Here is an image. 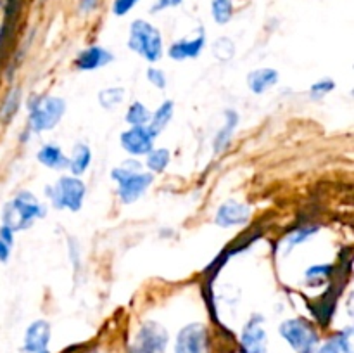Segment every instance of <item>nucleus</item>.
Returning <instances> with one entry per match:
<instances>
[{
	"label": "nucleus",
	"instance_id": "nucleus-25",
	"mask_svg": "<svg viewBox=\"0 0 354 353\" xmlns=\"http://www.w3.org/2000/svg\"><path fill=\"white\" fill-rule=\"evenodd\" d=\"M169 163V152L166 149H158V151L149 152L147 166L154 172H165V168Z\"/></svg>",
	"mask_w": 354,
	"mask_h": 353
},
{
	"label": "nucleus",
	"instance_id": "nucleus-7",
	"mask_svg": "<svg viewBox=\"0 0 354 353\" xmlns=\"http://www.w3.org/2000/svg\"><path fill=\"white\" fill-rule=\"evenodd\" d=\"M113 179L120 183V197L124 203H133L152 183L151 173H138L128 168L113 170Z\"/></svg>",
	"mask_w": 354,
	"mask_h": 353
},
{
	"label": "nucleus",
	"instance_id": "nucleus-18",
	"mask_svg": "<svg viewBox=\"0 0 354 353\" xmlns=\"http://www.w3.org/2000/svg\"><path fill=\"white\" fill-rule=\"evenodd\" d=\"M171 114H173V102L171 100H166L165 104H161L159 106V109L156 111L154 116H151V125H149V134L152 135V137H158L159 132L165 130V127L168 125V121L171 120Z\"/></svg>",
	"mask_w": 354,
	"mask_h": 353
},
{
	"label": "nucleus",
	"instance_id": "nucleus-8",
	"mask_svg": "<svg viewBox=\"0 0 354 353\" xmlns=\"http://www.w3.org/2000/svg\"><path fill=\"white\" fill-rule=\"evenodd\" d=\"M176 353H207V329L203 324H190L176 338Z\"/></svg>",
	"mask_w": 354,
	"mask_h": 353
},
{
	"label": "nucleus",
	"instance_id": "nucleus-33",
	"mask_svg": "<svg viewBox=\"0 0 354 353\" xmlns=\"http://www.w3.org/2000/svg\"><path fill=\"white\" fill-rule=\"evenodd\" d=\"M12 232L14 230H10L9 227H6V225H3L2 228H0V239H2L3 242H6V244H12Z\"/></svg>",
	"mask_w": 354,
	"mask_h": 353
},
{
	"label": "nucleus",
	"instance_id": "nucleus-4",
	"mask_svg": "<svg viewBox=\"0 0 354 353\" xmlns=\"http://www.w3.org/2000/svg\"><path fill=\"white\" fill-rule=\"evenodd\" d=\"M280 334L297 353H313L318 345V334L303 318H290L280 325Z\"/></svg>",
	"mask_w": 354,
	"mask_h": 353
},
{
	"label": "nucleus",
	"instance_id": "nucleus-9",
	"mask_svg": "<svg viewBox=\"0 0 354 353\" xmlns=\"http://www.w3.org/2000/svg\"><path fill=\"white\" fill-rule=\"evenodd\" d=\"M50 341V325L45 320H37L28 327L24 338V352L28 353H48Z\"/></svg>",
	"mask_w": 354,
	"mask_h": 353
},
{
	"label": "nucleus",
	"instance_id": "nucleus-3",
	"mask_svg": "<svg viewBox=\"0 0 354 353\" xmlns=\"http://www.w3.org/2000/svg\"><path fill=\"white\" fill-rule=\"evenodd\" d=\"M66 111L64 100L59 97H44L30 104V127L31 130L41 132L54 128Z\"/></svg>",
	"mask_w": 354,
	"mask_h": 353
},
{
	"label": "nucleus",
	"instance_id": "nucleus-21",
	"mask_svg": "<svg viewBox=\"0 0 354 353\" xmlns=\"http://www.w3.org/2000/svg\"><path fill=\"white\" fill-rule=\"evenodd\" d=\"M127 121L131 127H144L151 121V113L142 102H133L127 113Z\"/></svg>",
	"mask_w": 354,
	"mask_h": 353
},
{
	"label": "nucleus",
	"instance_id": "nucleus-19",
	"mask_svg": "<svg viewBox=\"0 0 354 353\" xmlns=\"http://www.w3.org/2000/svg\"><path fill=\"white\" fill-rule=\"evenodd\" d=\"M225 116H227V123H225V127L218 132L216 138H214V151H221V149L227 145V142L230 141L232 134H234L235 127H237V123H239V116L235 111H232V109L227 111V113H225Z\"/></svg>",
	"mask_w": 354,
	"mask_h": 353
},
{
	"label": "nucleus",
	"instance_id": "nucleus-20",
	"mask_svg": "<svg viewBox=\"0 0 354 353\" xmlns=\"http://www.w3.org/2000/svg\"><path fill=\"white\" fill-rule=\"evenodd\" d=\"M90 158H92V154H90V149L86 145H76L75 152H73V158L69 159V168H71V172L75 175H82L86 170V166H88Z\"/></svg>",
	"mask_w": 354,
	"mask_h": 353
},
{
	"label": "nucleus",
	"instance_id": "nucleus-1",
	"mask_svg": "<svg viewBox=\"0 0 354 353\" xmlns=\"http://www.w3.org/2000/svg\"><path fill=\"white\" fill-rule=\"evenodd\" d=\"M44 215V208L30 192H21L3 208V225L10 230L30 227L35 218Z\"/></svg>",
	"mask_w": 354,
	"mask_h": 353
},
{
	"label": "nucleus",
	"instance_id": "nucleus-16",
	"mask_svg": "<svg viewBox=\"0 0 354 353\" xmlns=\"http://www.w3.org/2000/svg\"><path fill=\"white\" fill-rule=\"evenodd\" d=\"M38 159H40L41 165L48 166V168H64V166H69V159L62 154L61 149L57 145H44L41 151L38 152Z\"/></svg>",
	"mask_w": 354,
	"mask_h": 353
},
{
	"label": "nucleus",
	"instance_id": "nucleus-14",
	"mask_svg": "<svg viewBox=\"0 0 354 353\" xmlns=\"http://www.w3.org/2000/svg\"><path fill=\"white\" fill-rule=\"evenodd\" d=\"M204 31L201 30L199 37L192 38V40H180L169 47V57L173 59H187V57H197L199 52L204 47Z\"/></svg>",
	"mask_w": 354,
	"mask_h": 353
},
{
	"label": "nucleus",
	"instance_id": "nucleus-30",
	"mask_svg": "<svg viewBox=\"0 0 354 353\" xmlns=\"http://www.w3.org/2000/svg\"><path fill=\"white\" fill-rule=\"evenodd\" d=\"M147 76H149V80H151V83H154L158 89H165V87H166V76H165V73L161 71V69L151 68L147 71Z\"/></svg>",
	"mask_w": 354,
	"mask_h": 353
},
{
	"label": "nucleus",
	"instance_id": "nucleus-11",
	"mask_svg": "<svg viewBox=\"0 0 354 353\" xmlns=\"http://www.w3.org/2000/svg\"><path fill=\"white\" fill-rule=\"evenodd\" d=\"M251 217V208L237 201H227L221 204L216 213V224L220 227H234V225L245 224Z\"/></svg>",
	"mask_w": 354,
	"mask_h": 353
},
{
	"label": "nucleus",
	"instance_id": "nucleus-34",
	"mask_svg": "<svg viewBox=\"0 0 354 353\" xmlns=\"http://www.w3.org/2000/svg\"><path fill=\"white\" fill-rule=\"evenodd\" d=\"M9 253H10V246L6 244V242L0 239V262H7V258H9Z\"/></svg>",
	"mask_w": 354,
	"mask_h": 353
},
{
	"label": "nucleus",
	"instance_id": "nucleus-24",
	"mask_svg": "<svg viewBox=\"0 0 354 353\" xmlns=\"http://www.w3.org/2000/svg\"><path fill=\"white\" fill-rule=\"evenodd\" d=\"M213 51H214V55H216L220 61H228V59L234 57L235 45L230 38L221 37L213 44Z\"/></svg>",
	"mask_w": 354,
	"mask_h": 353
},
{
	"label": "nucleus",
	"instance_id": "nucleus-6",
	"mask_svg": "<svg viewBox=\"0 0 354 353\" xmlns=\"http://www.w3.org/2000/svg\"><path fill=\"white\" fill-rule=\"evenodd\" d=\"M168 345V332L158 322H145L135 336L131 353H165Z\"/></svg>",
	"mask_w": 354,
	"mask_h": 353
},
{
	"label": "nucleus",
	"instance_id": "nucleus-26",
	"mask_svg": "<svg viewBox=\"0 0 354 353\" xmlns=\"http://www.w3.org/2000/svg\"><path fill=\"white\" fill-rule=\"evenodd\" d=\"M17 106H19V92H17V90H12V92L6 97V100H3L2 104V111H0V114H2L3 120L12 116V114L16 113Z\"/></svg>",
	"mask_w": 354,
	"mask_h": 353
},
{
	"label": "nucleus",
	"instance_id": "nucleus-27",
	"mask_svg": "<svg viewBox=\"0 0 354 353\" xmlns=\"http://www.w3.org/2000/svg\"><path fill=\"white\" fill-rule=\"evenodd\" d=\"M332 272V266H327V265H317V266H311V269H308L306 272V279L313 280V282H318V280H324L327 279L328 275H330Z\"/></svg>",
	"mask_w": 354,
	"mask_h": 353
},
{
	"label": "nucleus",
	"instance_id": "nucleus-10",
	"mask_svg": "<svg viewBox=\"0 0 354 353\" xmlns=\"http://www.w3.org/2000/svg\"><path fill=\"white\" fill-rule=\"evenodd\" d=\"M152 137L147 128L131 127L121 135V144L130 154H149L152 151Z\"/></svg>",
	"mask_w": 354,
	"mask_h": 353
},
{
	"label": "nucleus",
	"instance_id": "nucleus-32",
	"mask_svg": "<svg viewBox=\"0 0 354 353\" xmlns=\"http://www.w3.org/2000/svg\"><path fill=\"white\" fill-rule=\"evenodd\" d=\"M182 2L183 0H158V2L154 3V7H152V12H158V10L166 9V7H176Z\"/></svg>",
	"mask_w": 354,
	"mask_h": 353
},
{
	"label": "nucleus",
	"instance_id": "nucleus-31",
	"mask_svg": "<svg viewBox=\"0 0 354 353\" xmlns=\"http://www.w3.org/2000/svg\"><path fill=\"white\" fill-rule=\"evenodd\" d=\"M311 234H315V228H301V230H297V232H294V235L292 237L289 239V248H294V246L297 244V242H303L304 239L306 237H310Z\"/></svg>",
	"mask_w": 354,
	"mask_h": 353
},
{
	"label": "nucleus",
	"instance_id": "nucleus-35",
	"mask_svg": "<svg viewBox=\"0 0 354 353\" xmlns=\"http://www.w3.org/2000/svg\"><path fill=\"white\" fill-rule=\"evenodd\" d=\"M97 2H99V0H82V2H80V7H82L83 12H88V10L95 9Z\"/></svg>",
	"mask_w": 354,
	"mask_h": 353
},
{
	"label": "nucleus",
	"instance_id": "nucleus-29",
	"mask_svg": "<svg viewBox=\"0 0 354 353\" xmlns=\"http://www.w3.org/2000/svg\"><path fill=\"white\" fill-rule=\"evenodd\" d=\"M137 2L138 0H114V6H113L114 14H116V16H124L131 7L137 6Z\"/></svg>",
	"mask_w": 354,
	"mask_h": 353
},
{
	"label": "nucleus",
	"instance_id": "nucleus-5",
	"mask_svg": "<svg viewBox=\"0 0 354 353\" xmlns=\"http://www.w3.org/2000/svg\"><path fill=\"white\" fill-rule=\"evenodd\" d=\"M47 194L52 197L55 208L78 211L82 208L83 197H85V185L80 179L64 176L55 183V187L48 189Z\"/></svg>",
	"mask_w": 354,
	"mask_h": 353
},
{
	"label": "nucleus",
	"instance_id": "nucleus-12",
	"mask_svg": "<svg viewBox=\"0 0 354 353\" xmlns=\"http://www.w3.org/2000/svg\"><path fill=\"white\" fill-rule=\"evenodd\" d=\"M242 346L248 353L266 352V332L261 325V318L254 317L248 322L242 332Z\"/></svg>",
	"mask_w": 354,
	"mask_h": 353
},
{
	"label": "nucleus",
	"instance_id": "nucleus-23",
	"mask_svg": "<svg viewBox=\"0 0 354 353\" xmlns=\"http://www.w3.org/2000/svg\"><path fill=\"white\" fill-rule=\"evenodd\" d=\"M124 99V90L123 89H118V87H113V89H107L102 90L99 96L100 104L107 109H113V107L120 106Z\"/></svg>",
	"mask_w": 354,
	"mask_h": 353
},
{
	"label": "nucleus",
	"instance_id": "nucleus-17",
	"mask_svg": "<svg viewBox=\"0 0 354 353\" xmlns=\"http://www.w3.org/2000/svg\"><path fill=\"white\" fill-rule=\"evenodd\" d=\"M318 353H353L351 346V331H344L335 334L334 338L328 339Z\"/></svg>",
	"mask_w": 354,
	"mask_h": 353
},
{
	"label": "nucleus",
	"instance_id": "nucleus-28",
	"mask_svg": "<svg viewBox=\"0 0 354 353\" xmlns=\"http://www.w3.org/2000/svg\"><path fill=\"white\" fill-rule=\"evenodd\" d=\"M334 87H335V83L332 82L330 78L320 80V82H317L313 87H311V97H315V99H320V97H324L325 93L330 92Z\"/></svg>",
	"mask_w": 354,
	"mask_h": 353
},
{
	"label": "nucleus",
	"instance_id": "nucleus-13",
	"mask_svg": "<svg viewBox=\"0 0 354 353\" xmlns=\"http://www.w3.org/2000/svg\"><path fill=\"white\" fill-rule=\"evenodd\" d=\"M111 61H113V55H111L106 48L90 47L78 55V59H76V66H78L80 69L88 71V69H97L100 68V66H106L107 62Z\"/></svg>",
	"mask_w": 354,
	"mask_h": 353
},
{
	"label": "nucleus",
	"instance_id": "nucleus-15",
	"mask_svg": "<svg viewBox=\"0 0 354 353\" xmlns=\"http://www.w3.org/2000/svg\"><path fill=\"white\" fill-rule=\"evenodd\" d=\"M277 82H279V73L272 68L256 69V71L249 73L248 76V83L254 93H263L270 87L275 85Z\"/></svg>",
	"mask_w": 354,
	"mask_h": 353
},
{
	"label": "nucleus",
	"instance_id": "nucleus-22",
	"mask_svg": "<svg viewBox=\"0 0 354 353\" xmlns=\"http://www.w3.org/2000/svg\"><path fill=\"white\" fill-rule=\"evenodd\" d=\"M213 17L218 24H225L230 21L234 7H232V0H213Z\"/></svg>",
	"mask_w": 354,
	"mask_h": 353
},
{
	"label": "nucleus",
	"instance_id": "nucleus-2",
	"mask_svg": "<svg viewBox=\"0 0 354 353\" xmlns=\"http://www.w3.org/2000/svg\"><path fill=\"white\" fill-rule=\"evenodd\" d=\"M131 51L138 52L142 57L154 62L162 54V38L161 33L156 30L147 21H133L130 28V40H128Z\"/></svg>",
	"mask_w": 354,
	"mask_h": 353
}]
</instances>
